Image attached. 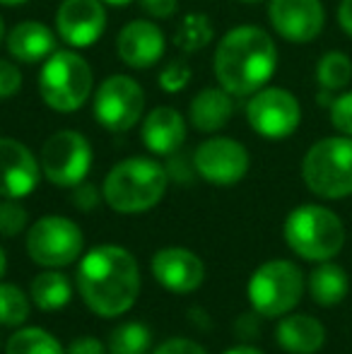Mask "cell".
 <instances>
[{
    "label": "cell",
    "instance_id": "cell-1",
    "mask_svg": "<svg viewBox=\"0 0 352 354\" xmlns=\"http://www.w3.org/2000/svg\"><path fill=\"white\" fill-rule=\"evenodd\" d=\"M75 287L92 313L118 318L133 308L140 294V268L131 251L116 243L94 246L82 256Z\"/></svg>",
    "mask_w": 352,
    "mask_h": 354
},
{
    "label": "cell",
    "instance_id": "cell-2",
    "mask_svg": "<svg viewBox=\"0 0 352 354\" xmlns=\"http://www.w3.org/2000/svg\"><path fill=\"white\" fill-rule=\"evenodd\" d=\"M212 68L217 84L232 97H251L275 75L277 46L266 29L239 24L217 41Z\"/></svg>",
    "mask_w": 352,
    "mask_h": 354
},
{
    "label": "cell",
    "instance_id": "cell-3",
    "mask_svg": "<svg viewBox=\"0 0 352 354\" xmlns=\"http://www.w3.org/2000/svg\"><path fill=\"white\" fill-rule=\"evenodd\" d=\"M169 171L152 157H128L109 169L102 183L104 203L113 212L140 214L165 198Z\"/></svg>",
    "mask_w": 352,
    "mask_h": 354
},
{
    "label": "cell",
    "instance_id": "cell-4",
    "mask_svg": "<svg viewBox=\"0 0 352 354\" xmlns=\"http://www.w3.org/2000/svg\"><path fill=\"white\" fill-rule=\"evenodd\" d=\"M282 236L292 253L311 263L333 261L345 246V224L333 210L324 205L295 207L285 217Z\"/></svg>",
    "mask_w": 352,
    "mask_h": 354
},
{
    "label": "cell",
    "instance_id": "cell-5",
    "mask_svg": "<svg viewBox=\"0 0 352 354\" xmlns=\"http://www.w3.org/2000/svg\"><path fill=\"white\" fill-rule=\"evenodd\" d=\"M302 178L314 196L340 201L352 196V138H321L302 159Z\"/></svg>",
    "mask_w": 352,
    "mask_h": 354
},
{
    "label": "cell",
    "instance_id": "cell-6",
    "mask_svg": "<svg viewBox=\"0 0 352 354\" xmlns=\"http://www.w3.org/2000/svg\"><path fill=\"white\" fill-rule=\"evenodd\" d=\"M94 75L92 68L77 51H61L44 61L39 75V94L44 104L58 113H73L92 97Z\"/></svg>",
    "mask_w": 352,
    "mask_h": 354
},
{
    "label": "cell",
    "instance_id": "cell-7",
    "mask_svg": "<svg viewBox=\"0 0 352 354\" xmlns=\"http://www.w3.org/2000/svg\"><path fill=\"white\" fill-rule=\"evenodd\" d=\"M306 280L299 266L285 258H272L254 270L246 294L261 318H282L302 301Z\"/></svg>",
    "mask_w": 352,
    "mask_h": 354
},
{
    "label": "cell",
    "instance_id": "cell-8",
    "mask_svg": "<svg viewBox=\"0 0 352 354\" xmlns=\"http://www.w3.org/2000/svg\"><path fill=\"white\" fill-rule=\"evenodd\" d=\"M82 229L63 214H46L27 232V253L41 268H66L82 256Z\"/></svg>",
    "mask_w": 352,
    "mask_h": 354
},
{
    "label": "cell",
    "instance_id": "cell-9",
    "mask_svg": "<svg viewBox=\"0 0 352 354\" xmlns=\"http://www.w3.org/2000/svg\"><path fill=\"white\" fill-rule=\"evenodd\" d=\"M92 111L109 133H128L145 113V89L128 75H109L94 92Z\"/></svg>",
    "mask_w": 352,
    "mask_h": 354
},
{
    "label": "cell",
    "instance_id": "cell-10",
    "mask_svg": "<svg viewBox=\"0 0 352 354\" xmlns=\"http://www.w3.org/2000/svg\"><path fill=\"white\" fill-rule=\"evenodd\" d=\"M92 145L77 131H58L41 145L39 164L48 183L61 188H75L92 169Z\"/></svg>",
    "mask_w": 352,
    "mask_h": 354
},
{
    "label": "cell",
    "instance_id": "cell-11",
    "mask_svg": "<svg viewBox=\"0 0 352 354\" xmlns=\"http://www.w3.org/2000/svg\"><path fill=\"white\" fill-rule=\"evenodd\" d=\"M246 123L266 140H287L302 123V104L290 89L266 84L249 97Z\"/></svg>",
    "mask_w": 352,
    "mask_h": 354
},
{
    "label": "cell",
    "instance_id": "cell-12",
    "mask_svg": "<svg viewBox=\"0 0 352 354\" xmlns=\"http://www.w3.org/2000/svg\"><path fill=\"white\" fill-rule=\"evenodd\" d=\"M249 149L234 138H207L193 152V169L212 186H234L249 174Z\"/></svg>",
    "mask_w": 352,
    "mask_h": 354
},
{
    "label": "cell",
    "instance_id": "cell-13",
    "mask_svg": "<svg viewBox=\"0 0 352 354\" xmlns=\"http://www.w3.org/2000/svg\"><path fill=\"white\" fill-rule=\"evenodd\" d=\"M268 19L280 39L290 44H311L326 27L321 0H270Z\"/></svg>",
    "mask_w": 352,
    "mask_h": 354
},
{
    "label": "cell",
    "instance_id": "cell-14",
    "mask_svg": "<svg viewBox=\"0 0 352 354\" xmlns=\"http://www.w3.org/2000/svg\"><path fill=\"white\" fill-rule=\"evenodd\" d=\"M106 29L102 0H63L56 10V34L71 48H89Z\"/></svg>",
    "mask_w": 352,
    "mask_h": 354
},
{
    "label": "cell",
    "instance_id": "cell-15",
    "mask_svg": "<svg viewBox=\"0 0 352 354\" xmlns=\"http://www.w3.org/2000/svg\"><path fill=\"white\" fill-rule=\"evenodd\" d=\"M41 178V164L24 142L15 138H0V198L22 201Z\"/></svg>",
    "mask_w": 352,
    "mask_h": 354
},
{
    "label": "cell",
    "instance_id": "cell-16",
    "mask_svg": "<svg viewBox=\"0 0 352 354\" xmlns=\"http://www.w3.org/2000/svg\"><path fill=\"white\" fill-rule=\"evenodd\" d=\"M167 37L152 19H133L118 32L116 53L123 66L133 71H147L165 58Z\"/></svg>",
    "mask_w": 352,
    "mask_h": 354
},
{
    "label": "cell",
    "instance_id": "cell-17",
    "mask_svg": "<svg viewBox=\"0 0 352 354\" xmlns=\"http://www.w3.org/2000/svg\"><path fill=\"white\" fill-rule=\"evenodd\" d=\"M152 277L172 294H191L205 280V263L201 256L181 246L160 248L150 263Z\"/></svg>",
    "mask_w": 352,
    "mask_h": 354
},
{
    "label": "cell",
    "instance_id": "cell-18",
    "mask_svg": "<svg viewBox=\"0 0 352 354\" xmlns=\"http://www.w3.org/2000/svg\"><path fill=\"white\" fill-rule=\"evenodd\" d=\"M186 118L172 106H157L142 118V145L157 157H172L186 142Z\"/></svg>",
    "mask_w": 352,
    "mask_h": 354
},
{
    "label": "cell",
    "instance_id": "cell-19",
    "mask_svg": "<svg viewBox=\"0 0 352 354\" xmlns=\"http://www.w3.org/2000/svg\"><path fill=\"white\" fill-rule=\"evenodd\" d=\"M5 46H8L10 56L24 66L44 63L51 53L58 51L56 32L37 19H24V22L15 24L5 37Z\"/></svg>",
    "mask_w": 352,
    "mask_h": 354
},
{
    "label": "cell",
    "instance_id": "cell-20",
    "mask_svg": "<svg viewBox=\"0 0 352 354\" xmlns=\"http://www.w3.org/2000/svg\"><path fill=\"white\" fill-rule=\"evenodd\" d=\"M275 342L290 354H316L326 342V328L309 313H287L275 328Z\"/></svg>",
    "mask_w": 352,
    "mask_h": 354
},
{
    "label": "cell",
    "instance_id": "cell-21",
    "mask_svg": "<svg viewBox=\"0 0 352 354\" xmlns=\"http://www.w3.org/2000/svg\"><path fill=\"white\" fill-rule=\"evenodd\" d=\"M234 113L232 94L222 87H205L188 104V121L201 133H217L230 123Z\"/></svg>",
    "mask_w": 352,
    "mask_h": 354
},
{
    "label": "cell",
    "instance_id": "cell-22",
    "mask_svg": "<svg viewBox=\"0 0 352 354\" xmlns=\"http://www.w3.org/2000/svg\"><path fill=\"white\" fill-rule=\"evenodd\" d=\"M309 294L314 299V304L324 308L338 306L350 292V277L338 263L324 261L309 272V280H306Z\"/></svg>",
    "mask_w": 352,
    "mask_h": 354
},
{
    "label": "cell",
    "instance_id": "cell-23",
    "mask_svg": "<svg viewBox=\"0 0 352 354\" xmlns=\"http://www.w3.org/2000/svg\"><path fill=\"white\" fill-rule=\"evenodd\" d=\"M29 297H32L34 306L41 311H61L71 304L73 284L56 268H46L29 284Z\"/></svg>",
    "mask_w": 352,
    "mask_h": 354
},
{
    "label": "cell",
    "instance_id": "cell-24",
    "mask_svg": "<svg viewBox=\"0 0 352 354\" xmlns=\"http://www.w3.org/2000/svg\"><path fill=\"white\" fill-rule=\"evenodd\" d=\"M5 354H66L56 335L44 328H17L5 342Z\"/></svg>",
    "mask_w": 352,
    "mask_h": 354
},
{
    "label": "cell",
    "instance_id": "cell-25",
    "mask_svg": "<svg viewBox=\"0 0 352 354\" xmlns=\"http://www.w3.org/2000/svg\"><path fill=\"white\" fill-rule=\"evenodd\" d=\"M152 347V333L145 323L126 321L118 323L109 333L106 352L109 354H150Z\"/></svg>",
    "mask_w": 352,
    "mask_h": 354
},
{
    "label": "cell",
    "instance_id": "cell-26",
    "mask_svg": "<svg viewBox=\"0 0 352 354\" xmlns=\"http://www.w3.org/2000/svg\"><path fill=\"white\" fill-rule=\"evenodd\" d=\"M212 37H215V29L210 24V17L203 12H188L183 15L174 32V46L183 53H198L210 46Z\"/></svg>",
    "mask_w": 352,
    "mask_h": 354
},
{
    "label": "cell",
    "instance_id": "cell-27",
    "mask_svg": "<svg viewBox=\"0 0 352 354\" xmlns=\"http://www.w3.org/2000/svg\"><path fill=\"white\" fill-rule=\"evenodd\" d=\"M316 82L333 94L348 89L352 82V58L345 51H326L316 63Z\"/></svg>",
    "mask_w": 352,
    "mask_h": 354
},
{
    "label": "cell",
    "instance_id": "cell-28",
    "mask_svg": "<svg viewBox=\"0 0 352 354\" xmlns=\"http://www.w3.org/2000/svg\"><path fill=\"white\" fill-rule=\"evenodd\" d=\"M32 313V297L22 292L17 284H0V326L19 328Z\"/></svg>",
    "mask_w": 352,
    "mask_h": 354
},
{
    "label": "cell",
    "instance_id": "cell-29",
    "mask_svg": "<svg viewBox=\"0 0 352 354\" xmlns=\"http://www.w3.org/2000/svg\"><path fill=\"white\" fill-rule=\"evenodd\" d=\"M29 224V212L24 205H19V201L15 198H5L0 203V236L12 239L17 234H22Z\"/></svg>",
    "mask_w": 352,
    "mask_h": 354
},
{
    "label": "cell",
    "instance_id": "cell-30",
    "mask_svg": "<svg viewBox=\"0 0 352 354\" xmlns=\"http://www.w3.org/2000/svg\"><path fill=\"white\" fill-rule=\"evenodd\" d=\"M193 77V71L183 58H172L160 73V87L165 89L167 94H178L188 87Z\"/></svg>",
    "mask_w": 352,
    "mask_h": 354
},
{
    "label": "cell",
    "instance_id": "cell-31",
    "mask_svg": "<svg viewBox=\"0 0 352 354\" xmlns=\"http://www.w3.org/2000/svg\"><path fill=\"white\" fill-rule=\"evenodd\" d=\"M331 126L340 133V136L352 138V89H343L333 97L328 106Z\"/></svg>",
    "mask_w": 352,
    "mask_h": 354
},
{
    "label": "cell",
    "instance_id": "cell-32",
    "mask_svg": "<svg viewBox=\"0 0 352 354\" xmlns=\"http://www.w3.org/2000/svg\"><path fill=\"white\" fill-rule=\"evenodd\" d=\"M19 89H22V73H19L17 63L0 58V102L12 99Z\"/></svg>",
    "mask_w": 352,
    "mask_h": 354
},
{
    "label": "cell",
    "instance_id": "cell-33",
    "mask_svg": "<svg viewBox=\"0 0 352 354\" xmlns=\"http://www.w3.org/2000/svg\"><path fill=\"white\" fill-rule=\"evenodd\" d=\"M71 201H73V205H75L77 210L92 212L94 207L99 205V201H104V196L97 191V186L82 181V183H77V186L73 188V198H71Z\"/></svg>",
    "mask_w": 352,
    "mask_h": 354
},
{
    "label": "cell",
    "instance_id": "cell-34",
    "mask_svg": "<svg viewBox=\"0 0 352 354\" xmlns=\"http://www.w3.org/2000/svg\"><path fill=\"white\" fill-rule=\"evenodd\" d=\"M152 354H207V352L205 347L188 340V337H172V340H165L162 345H157Z\"/></svg>",
    "mask_w": 352,
    "mask_h": 354
},
{
    "label": "cell",
    "instance_id": "cell-35",
    "mask_svg": "<svg viewBox=\"0 0 352 354\" xmlns=\"http://www.w3.org/2000/svg\"><path fill=\"white\" fill-rule=\"evenodd\" d=\"M138 3L155 19H169L178 10V0H138Z\"/></svg>",
    "mask_w": 352,
    "mask_h": 354
},
{
    "label": "cell",
    "instance_id": "cell-36",
    "mask_svg": "<svg viewBox=\"0 0 352 354\" xmlns=\"http://www.w3.org/2000/svg\"><path fill=\"white\" fill-rule=\"evenodd\" d=\"M66 354H109V352L102 340H97V337H92V335H82V337H75V340L66 347Z\"/></svg>",
    "mask_w": 352,
    "mask_h": 354
},
{
    "label": "cell",
    "instance_id": "cell-37",
    "mask_svg": "<svg viewBox=\"0 0 352 354\" xmlns=\"http://www.w3.org/2000/svg\"><path fill=\"white\" fill-rule=\"evenodd\" d=\"M259 313H254V316H249V313H244V316L237 321V335L241 337V340H254L256 335H259L261 326H259Z\"/></svg>",
    "mask_w": 352,
    "mask_h": 354
},
{
    "label": "cell",
    "instance_id": "cell-38",
    "mask_svg": "<svg viewBox=\"0 0 352 354\" xmlns=\"http://www.w3.org/2000/svg\"><path fill=\"white\" fill-rule=\"evenodd\" d=\"M335 17H338V27L352 39V0H340Z\"/></svg>",
    "mask_w": 352,
    "mask_h": 354
},
{
    "label": "cell",
    "instance_id": "cell-39",
    "mask_svg": "<svg viewBox=\"0 0 352 354\" xmlns=\"http://www.w3.org/2000/svg\"><path fill=\"white\" fill-rule=\"evenodd\" d=\"M222 354H266V352H261L259 347H254V345H237V347L225 350Z\"/></svg>",
    "mask_w": 352,
    "mask_h": 354
},
{
    "label": "cell",
    "instance_id": "cell-40",
    "mask_svg": "<svg viewBox=\"0 0 352 354\" xmlns=\"http://www.w3.org/2000/svg\"><path fill=\"white\" fill-rule=\"evenodd\" d=\"M27 3L29 0H0V5H5V8H22Z\"/></svg>",
    "mask_w": 352,
    "mask_h": 354
},
{
    "label": "cell",
    "instance_id": "cell-41",
    "mask_svg": "<svg viewBox=\"0 0 352 354\" xmlns=\"http://www.w3.org/2000/svg\"><path fill=\"white\" fill-rule=\"evenodd\" d=\"M104 5H111V8H126V5H131L133 0H102Z\"/></svg>",
    "mask_w": 352,
    "mask_h": 354
},
{
    "label": "cell",
    "instance_id": "cell-42",
    "mask_svg": "<svg viewBox=\"0 0 352 354\" xmlns=\"http://www.w3.org/2000/svg\"><path fill=\"white\" fill-rule=\"evenodd\" d=\"M5 37H8V29H5V19L0 17V46L5 44Z\"/></svg>",
    "mask_w": 352,
    "mask_h": 354
},
{
    "label": "cell",
    "instance_id": "cell-43",
    "mask_svg": "<svg viewBox=\"0 0 352 354\" xmlns=\"http://www.w3.org/2000/svg\"><path fill=\"white\" fill-rule=\"evenodd\" d=\"M5 263H8V256H5L3 246H0V277H3V272H5Z\"/></svg>",
    "mask_w": 352,
    "mask_h": 354
},
{
    "label": "cell",
    "instance_id": "cell-44",
    "mask_svg": "<svg viewBox=\"0 0 352 354\" xmlns=\"http://www.w3.org/2000/svg\"><path fill=\"white\" fill-rule=\"evenodd\" d=\"M239 3H246V5H256V3H263V0H239Z\"/></svg>",
    "mask_w": 352,
    "mask_h": 354
}]
</instances>
